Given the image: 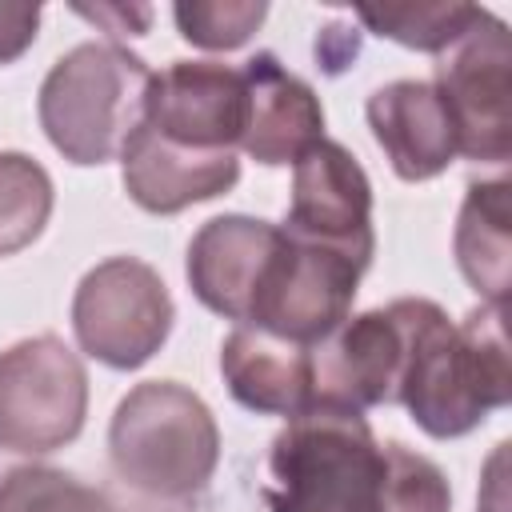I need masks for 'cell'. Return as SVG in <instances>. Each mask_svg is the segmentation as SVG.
Listing matches in <instances>:
<instances>
[{
  "label": "cell",
  "mask_w": 512,
  "mask_h": 512,
  "mask_svg": "<svg viewBox=\"0 0 512 512\" xmlns=\"http://www.w3.org/2000/svg\"><path fill=\"white\" fill-rule=\"evenodd\" d=\"M280 244H284V228H272L264 220H248V216L208 220L188 248V280L212 312L252 324L256 300L264 292Z\"/></svg>",
  "instance_id": "obj_12"
},
{
  "label": "cell",
  "mask_w": 512,
  "mask_h": 512,
  "mask_svg": "<svg viewBox=\"0 0 512 512\" xmlns=\"http://www.w3.org/2000/svg\"><path fill=\"white\" fill-rule=\"evenodd\" d=\"M456 260L476 292H484L496 308L508 292V184H472L460 228H456Z\"/></svg>",
  "instance_id": "obj_17"
},
{
  "label": "cell",
  "mask_w": 512,
  "mask_h": 512,
  "mask_svg": "<svg viewBox=\"0 0 512 512\" xmlns=\"http://www.w3.org/2000/svg\"><path fill=\"white\" fill-rule=\"evenodd\" d=\"M152 72L112 44L72 48L40 88L48 140L76 164H104L144 124Z\"/></svg>",
  "instance_id": "obj_2"
},
{
  "label": "cell",
  "mask_w": 512,
  "mask_h": 512,
  "mask_svg": "<svg viewBox=\"0 0 512 512\" xmlns=\"http://www.w3.org/2000/svg\"><path fill=\"white\" fill-rule=\"evenodd\" d=\"M384 456L348 408H304L272 444V472L284 492L276 512H376Z\"/></svg>",
  "instance_id": "obj_4"
},
{
  "label": "cell",
  "mask_w": 512,
  "mask_h": 512,
  "mask_svg": "<svg viewBox=\"0 0 512 512\" xmlns=\"http://www.w3.org/2000/svg\"><path fill=\"white\" fill-rule=\"evenodd\" d=\"M84 368L56 340L36 336L0 356V448L52 452L84 424Z\"/></svg>",
  "instance_id": "obj_5"
},
{
  "label": "cell",
  "mask_w": 512,
  "mask_h": 512,
  "mask_svg": "<svg viewBox=\"0 0 512 512\" xmlns=\"http://www.w3.org/2000/svg\"><path fill=\"white\" fill-rule=\"evenodd\" d=\"M116 476L152 500H176L200 488L216 464V424L200 396L172 380L128 392L112 420Z\"/></svg>",
  "instance_id": "obj_3"
},
{
  "label": "cell",
  "mask_w": 512,
  "mask_h": 512,
  "mask_svg": "<svg viewBox=\"0 0 512 512\" xmlns=\"http://www.w3.org/2000/svg\"><path fill=\"white\" fill-rule=\"evenodd\" d=\"M388 316L404 340L396 400L412 408L424 432L460 436L476 428L488 408L508 404L512 372L496 304L472 312L460 328L428 300H396Z\"/></svg>",
  "instance_id": "obj_1"
},
{
  "label": "cell",
  "mask_w": 512,
  "mask_h": 512,
  "mask_svg": "<svg viewBox=\"0 0 512 512\" xmlns=\"http://www.w3.org/2000/svg\"><path fill=\"white\" fill-rule=\"evenodd\" d=\"M72 324L84 352L112 368H136L164 344L172 300L148 264L116 256L84 276L72 304Z\"/></svg>",
  "instance_id": "obj_6"
},
{
  "label": "cell",
  "mask_w": 512,
  "mask_h": 512,
  "mask_svg": "<svg viewBox=\"0 0 512 512\" xmlns=\"http://www.w3.org/2000/svg\"><path fill=\"white\" fill-rule=\"evenodd\" d=\"M360 272L364 268L352 256L284 232V244L256 300L252 324L296 344H320L348 320Z\"/></svg>",
  "instance_id": "obj_8"
},
{
  "label": "cell",
  "mask_w": 512,
  "mask_h": 512,
  "mask_svg": "<svg viewBox=\"0 0 512 512\" xmlns=\"http://www.w3.org/2000/svg\"><path fill=\"white\" fill-rule=\"evenodd\" d=\"M404 340L396 320L384 312H364L344 320L320 344H312V408H348L396 400Z\"/></svg>",
  "instance_id": "obj_11"
},
{
  "label": "cell",
  "mask_w": 512,
  "mask_h": 512,
  "mask_svg": "<svg viewBox=\"0 0 512 512\" xmlns=\"http://www.w3.org/2000/svg\"><path fill=\"white\" fill-rule=\"evenodd\" d=\"M368 120H372V132L384 144L392 168L404 180L436 176L456 152L448 112H444L436 88L424 80H400V84L380 88L368 100Z\"/></svg>",
  "instance_id": "obj_16"
},
{
  "label": "cell",
  "mask_w": 512,
  "mask_h": 512,
  "mask_svg": "<svg viewBox=\"0 0 512 512\" xmlns=\"http://www.w3.org/2000/svg\"><path fill=\"white\" fill-rule=\"evenodd\" d=\"M244 120L248 88L244 72L236 68L212 60H180L148 80L144 124L176 144L228 152V144L244 136Z\"/></svg>",
  "instance_id": "obj_9"
},
{
  "label": "cell",
  "mask_w": 512,
  "mask_h": 512,
  "mask_svg": "<svg viewBox=\"0 0 512 512\" xmlns=\"http://www.w3.org/2000/svg\"><path fill=\"white\" fill-rule=\"evenodd\" d=\"M180 32L204 48H236L264 20V4H180Z\"/></svg>",
  "instance_id": "obj_22"
},
{
  "label": "cell",
  "mask_w": 512,
  "mask_h": 512,
  "mask_svg": "<svg viewBox=\"0 0 512 512\" xmlns=\"http://www.w3.org/2000/svg\"><path fill=\"white\" fill-rule=\"evenodd\" d=\"M248 88V120H244V148L260 164H288L300 160L312 144H320L324 112L308 84L288 76L276 56L260 52L244 68Z\"/></svg>",
  "instance_id": "obj_14"
},
{
  "label": "cell",
  "mask_w": 512,
  "mask_h": 512,
  "mask_svg": "<svg viewBox=\"0 0 512 512\" xmlns=\"http://www.w3.org/2000/svg\"><path fill=\"white\" fill-rule=\"evenodd\" d=\"M52 184L44 168L20 152H0V256L32 244L48 220Z\"/></svg>",
  "instance_id": "obj_19"
},
{
  "label": "cell",
  "mask_w": 512,
  "mask_h": 512,
  "mask_svg": "<svg viewBox=\"0 0 512 512\" xmlns=\"http://www.w3.org/2000/svg\"><path fill=\"white\" fill-rule=\"evenodd\" d=\"M40 8L36 4H0V64L20 56L36 36Z\"/></svg>",
  "instance_id": "obj_23"
},
{
  "label": "cell",
  "mask_w": 512,
  "mask_h": 512,
  "mask_svg": "<svg viewBox=\"0 0 512 512\" xmlns=\"http://www.w3.org/2000/svg\"><path fill=\"white\" fill-rule=\"evenodd\" d=\"M380 456L384 468H380L376 512H448L452 496L436 464L408 452L404 444H384Z\"/></svg>",
  "instance_id": "obj_20"
},
{
  "label": "cell",
  "mask_w": 512,
  "mask_h": 512,
  "mask_svg": "<svg viewBox=\"0 0 512 512\" xmlns=\"http://www.w3.org/2000/svg\"><path fill=\"white\" fill-rule=\"evenodd\" d=\"M124 188L148 212H180L196 200L220 196L236 184L240 164L232 152H204L160 136L140 124L124 144Z\"/></svg>",
  "instance_id": "obj_13"
},
{
  "label": "cell",
  "mask_w": 512,
  "mask_h": 512,
  "mask_svg": "<svg viewBox=\"0 0 512 512\" xmlns=\"http://www.w3.org/2000/svg\"><path fill=\"white\" fill-rule=\"evenodd\" d=\"M232 396L256 412L296 416L312 408V344H296L268 328H236L220 352Z\"/></svg>",
  "instance_id": "obj_15"
},
{
  "label": "cell",
  "mask_w": 512,
  "mask_h": 512,
  "mask_svg": "<svg viewBox=\"0 0 512 512\" xmlns=\"http://www.w3.org/2000/svg\"><path fill=\"white\" fill-rule=\"evenodd\" d=\"M480 8L472 4H388V8H360V20L372 24L380 36H392L412 48H448Z\"/></svg>",
  "instance_id": "obj_21"
},
{
  "label": "cell",
  "mask_w": 512,
  "mask_h": 512,
  "mask_svg": "<svg viewBox=\"0 0 512 512\" xmlns=\"http://www.w3.org/2000/svg\"><path fill=\"white\" fill-rule=\"evenodd\" d=\"M368 180L360 164L340 144H312L296 160V188L288 208V236L312 240L352 256L360 268L372 260V224H368Z\"/></svg>",
  "instance_id": "obj_10"
},
{
  "label": "cell",
  "mask_w": 512,
  "mask_h": 512,
  "mask_svg": "<svg viewBox=\"0 0 512 512\" xmlns=\"http://www.w3.org/2000/svg\"><path fill=\"white\" fill-rule=\"evenodd\" d=\"M440 56L436 96L448 112L456 152L472 160H508L512 116H508V36L492 16H476Z\"/></svg>",
  "instance_id": "obj_7"
},
{
  "label": "cell",
  "mask_w": 512,
  "mask_h": 512,
  "mask_svg": "<svg viewBox=\"0 0 512 512\" xmlns=\"http://www.w3.org/2000/svg\"><path fill=\"white\" fill-rule=\"evenodd\" d=\"M0 512H128V504L56 468H12L0 480Z\"/></svg>",
  "instance_id": "obj_18"
}]
</instances>
